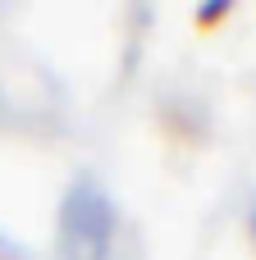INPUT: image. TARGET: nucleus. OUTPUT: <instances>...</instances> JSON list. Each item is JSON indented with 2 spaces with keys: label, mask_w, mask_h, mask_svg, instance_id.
I'll use <instances>...</instances> for the list:
<instances>
[{
  "label": "nucleus",
  "mask_w": 256,
  "mask_h": 260,
  "mask_svg": "<svg viewBox=\"0 0 256 260\" xmlns=\"http://www.w3.org/2000/svg\"><path fill=\"white\" fill-rule=\"evenodd\" d=\"M115 238H119L115 201L92 178H78L60 201V224H55L60 256L64 260H110L115 256Z\"/></svg>",
  "instance_id": "obj_1"
},
{
  "label": "nucleus",
  "mask_w": 256,
  "mask_h": 260,
  "mask_svg": "<svg viewBox=\"0 0 256 260\" xmlns=\"http://www.w3.org/2000/svg\"><path fill=\"white\" fill-rule=\"evenodd\" d=\"M252 238H256V206H252Z\"/></svg>",
  "instance_id": "obj_2"
}]
</instances>
